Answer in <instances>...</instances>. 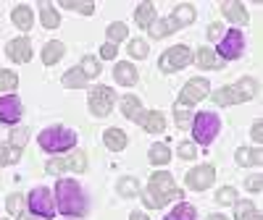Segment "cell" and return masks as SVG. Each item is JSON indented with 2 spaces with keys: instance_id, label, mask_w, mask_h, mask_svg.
<instances>
[{
  "instance_id": "cell-1",
  "label": "cell",
  "mask_w": 263,
  "mask_h": 220,
  "mask_svg": "<svg viewBox=\"0 0 263 220\" xmlns=\"http://www.w3.org/2000/svg\"><path fill=\"white\" fill-rule=\"evenodd\" d=\"M55 202H58V212L63 215H74L82 217L87 212V200H84V191L74 179H61L55 186Z\"/></svg>"
},
{
  "instance_id": "cell-2",
  "label": "cell",
  "mask_w": 263,
  "mask_h": 220,
  "mask_svg": "<svg viewBox=\"0 0 263 220\" xmlns=\"http://www.w3.org/2000/svg\"><path fill=\"white\" fill-rule=\"evenodd\" d=\"M142 200H145L147 207H163L166 202L184 200V194L174 186L171 173H153V175H150V186H147V191H145Z\"/></svg>"
},
{
  "instance_id": "cell-3",
  "label": "cell",
  "mask_w": 263,
  "mask_h": 220,
  "mask_svg": "<svg viewBox=\"0 0 263 220\" xmlns=\"http://www.w3.org/2000/svg\"><path fill=\"white\" fill-rule=\"evenodd\" d=\"M255 92H258L255 79L245 76V79H239L232 86H221V90L213 92L211 97H213L216 105H237V102H248L250 97H255Z\"/></svg>"
},
{
  "instance_id": "cell-4",
  "label": "cell",
  "mask_w": 263,
  "mask_h": 220,
  "mask_svg": "<svg viewBox=\"0 0 263 220\" xmlns=\"http://www.w3.org/2000/svg\"><path fill=\"white\" fill-rule=\"evenodd\" d=\"M37 142H40V147L45 149V152H66V149H71L77 144V134H74L71 128L50 126V128H45L37 137Z\"/></svg>"
},
{
  "instance_id": "cell-5",
  "label": "cell",
  "mask_w": 263,
  "mask_h": 220,
  "mask_svg": "<svg viewBox=\"0 0 263 220\" xmlns=\"http://www.w3.org/2000/svg\"><path fill=\"white\" fill-rule=\"evenodd\" d=\"M218 128H221V121H218L216 113H195V121H192V137L197 144H211L216 137H218Z\"/></svg>"
},
{
  "instance_id": "cell-6",
  "label": "cell",
  "mask_w": 263,
  "mask_h": 220,
  "mask_svg": "<svg viewBox=\"0 0 263 220\" xmlns=\"http://www.w3.org/2000/svg\"><path fill=\"white\" fill-rule=\"evenodd\" d=\"M29 210L34 217H53L55 215V200L53 191L45 186H34L29 194Z\"/></svg>"
},
{
  "instance_id": "cell-7",
  "label": "cell",
  "mask_w": 263,
  "mask_h": 220,
  "mask_svg": "<svg viewBox=\"0 0 263 220\" xmlns=\"http://www.w3.org/2000/svg\"><path fill=\"white\" fill-rule=\"evenodd\" d=\"M190 63H192V53H190V48H187V45H174L171 50H166V53L161 55L158 69H161L163 74H168V71H179V69H184V65H190Z\"/></svg>"
},
{
  "instance_id": "cell-8",
  "label": "cell",
  "mask_w": 263,
  "mask_h": 220,
  "mask_svg": "<svg viewBox=\"0 0 263 220\" xmlns=\"http://www.w3.org/2000/svg\"><path fill=\"white\" fill-rule=\"evenodd\" d=\"M242 50H245V34L237 32V29L227 32V37L218 42V55H221L224 60L239 58V55H242Z\"/></svg>"
},
{
  "instance_id": "cell-9",
  "label": "cell",
  "mask_w": 263,
  "mask_h": 220,
  "mask_svg": "<svg viewBox=\"0 0 263 220\" xmlns=\"http://www.w3.org/2000/svg\"><path fill=\"white\" fill-rule=\"evenodd\" d=\"M114 107V92L108 90V86H95V90L90 92V110L95 116L105 118L108 113H111Z\"/></svg>"
},
{
  "instance_id": "cell-10",
  "label": "cell",
  "mask_w": 263,
  "mask_h": 220,
  "mask_svg": "<svg viewBox=\"0 0 263 220\" xmlns=\"http://www.w3.org/2000/svg\"><path fill=\"white\" fill-rule=\"evenodd\" d=\"M213 181H216V170L211 165H200L187 173V186L195 191H205L208 186H213Z\"/></svg>"
},
{
  "instance_id": "cell-11",
  "label": "cell",
  "mask_w": 263,
  "mask_h": 220,
  "mask_svg": "<svg viewBox=\"0 0 263 220\" xmlns=\"http://www.w3.org/2000/svg\"><path fill=\"white\" fill-rule=\"evenodd\" d=\"M84 168H87V160H84L82 152L79 155H71V158H55L45 165V170L50 175H61L63 170H84Z\"/></svg>"
},
{
  "instance_id": "cell-12",
  "label": "cell",
  "mask_w": 263,
  "mask_h": 220,
  "mask_svg": "<svg viewBox=\"0 0 263 220\" xmlns=\"http://www.w3.org/2000/svg\"><path fill=\"white\" fill-rule=\"evenodd\" d=\"M211 92V86H208V81L205 79H192V81H187L184 84V90H182V105H195V102H200L205 95Z\"/></svg>"
},
{
  "instance_id": "cell-13",
  "label": "cell",
  "mask_w": 263,
  "mask_h": 220,
  "mask_svg": "<svg viewBox=\"0 0 263 220\" xmlns=\"http://www.w3.org/2000/svg\"><path fill=\"white\" fill-rule=\"evenodd\" d=\"M21 118V102L16 95H6L0 100V123H18Z\"/></svg>"
},
{
  "instance_id": "cell-14",
  "label": "cell",
  "mask_w": 263,
  "mask_h": 220,
  "mask_svg": "<svg viewBox=\"0 0 263 220\" xmlns=\"http://www.w3.org/2000/svg\"><path fill=\"white\" fill-rule=\"evenodd\" d=\"M8 58L13 60V63H27L29 58H32V42L29 39H11L8 42Z\"/></svg>"
},
{
  "instance_id": "cell-15",
  "label": "cell",
  "mask_w": 263,
  "mask_h": 220,
  "mask_svg": "<svg viewBox=\"0 0 263 220\" xmlns=\"http://www.w3.org/2000/svg\"><path fill=\"white\" fill-rule=\"evenodd\" d=\"M140 123H142V128L147 131V134H163V128H166V118H163L161 110H150V113H145L140 118Z\"/></svg>"
},
{
  "instance_id": "cell-16",
  "label": "cell",
  "mask_w": 263,
  "mask_h": 220,
  "mask_svg": "<svg viewBox=\"0 0 263 220\" xmlns=\"http://www.w3.org/2000/svg\"><path fill=\"white\" fill-rule=\"evenodd\" d=\"M114 76H116V81L119 84H124V86H132V84H137V69L132 63H119L116 69H114Z\"/></svg>"
},
{
  "instance_id": "cell-17",
  "label": "cell",
  "mask_w": 263,
  "mask_h": 220,
  "mask_svg": "<svg viewBox=\"0 0 263 220\" xmlns=\"http://www.w3.org/2000/svg\"><path fill=\"white\" fill-rule=\"evenodd\" d=\"M221 11L227 18H232L234 24H245L248 21V11L242 3H237V0H229V3H221Z\"/></svg>"
},
{
  "instance_id": "cell-18",
  "label": "cell",
  "mask_w": 263,
  "mask_h": 220,
  "mask_svg": "<svg viewBox=\"0 0 263 220\" xmlns=\"http://www.w3.org/2000/svg\"><path fill=\"white\" fill-rule=\"evenodd\" d=\"M121 113H124L126 118H132V121H140V118H142V102H140V97L126 95V97L121 100Z\"/></svg>"
},
{
  "instance_id": "cell-19",
  "label": "cell",
  "mask_w": 263,
  "mask_h": 220,
  "mask_svg": "<svg viewBox=\"0 0 263 220\" xmlns=\"http://www.w3.org/2000/svg\"><path fill=\"white\" fill-rule=\"evenodd\" d=\"M32 21H34V16H32V8L29 6H16L13 8V24L21 32H29L32 29Z\"/></svg>"
},
{
  "instance_id": "cell-20",
  "label": "cell",
  "mask_w": 263,
  "mask_h": 220,
  "mask_svg": "<svg viewBox=\"0 0 263 220\" xmlns=\"http://www.w3.org/2000/svg\"><path fill=\"white\" fill-rule=\"evenodd\" d=\"M177 29L179 27H177V21H174V18H161V21H153V24H150V37L153 39H161V37L177 32Z\"/></svg>"
},
{
  "instance_id": "cell-21",
  "label": "cell",
  "mask_w": 263,
  "mask_h": 220,
  "mask_svg": "<svg viewBox=\"0 0 263 220\" xmlns=\"http://www.w3.org/2000/svg\"><path fill=\"white\" fill-rule=\"evenodd\" d=\"M103 142H105L108 149L121 152V149L126 147V134H124L121 128H108V131H105V137H103Z\"/></svg>"
},
{
  "instance_id": "cell-22",
  "label": "cell",
  "mask_w": 263,
  "mask_h": 220,
  "mask_svg": "<svg viewBox=\"0 0 263 220\" xmlns=\"http://www.w3.org/2000/svg\"><path fill=\"white\" fill-rule=\"evenodd\" d=\"M195 60H197V65H200V69H221V65H224V60L216 58V53L208 50V48H200V50H197Z\"/></svg>"
},
{
  "instance_id": "cell-23",
  "label": "cell",
  "mask_w": 263,
  "mask_h": 220,
  "mask_svg": "<svg viewBox=\"0 0 263 220\" xmlns=\"http://www.w3.org/2000/svg\"><path fill=\"white\" fill-rule=\"evenodd\" d=\"M135 21L140 27L150 29V24L156 21V8H153V3H140L137 6V13H135Z\"/></svg>"
},
{
  "instance_id": "cell-24",
  "label": "cell",
  "mask_w": 263,
  "mask_h": 220,
  "mask_svg": "<svg viewBox=\"0 0 263 220\" xmlns=\"http://www.w3.org/2000/svg\"><path fill=\"white\" fill-rule=\"evenodd\" d=\"M63 53H66V48L61 45V42H48L45 50H42V63L53 65V63H58V60L63 58Z\"/></svg>"
},
{
  "instance_id": "cell-25",
  "label": "cell",
  "mask_w": 263,
  "mask_h": 220,
  "mask_svg": "<svg viewBox=\"0 0 263 220\" xmlns=\"http://www.w3.org/2000/svg\"><path fill=\"white\" fill-rule=\"evenodd\" d=\"M260 160H263L260 149H248V147L237 149V163L239 165H260Z\"/></svg>"
},
{
  "instance_id": "cell-26",
  "label": "cell",
  "mask_w": 263,
  "mask_h": 220,
  "mask_svg": "<svg viewBox=\"0 0 263 220\" xmlns=\"http://www.w3.org/2000/svg\"><path fill=\"white\" fill-rule=\"evenodd\" d=\"M166 220H197V215H195V207H192V205L182 202V205H177V207L166 215Z\"/></svg>"
},
{
  "instance_id": "cell-27",
  "label": "cell",
  "mask_w": 263,
  "mask_h": 220,
  "mask_svg": "<svg viewBox=\"0 0 263 220\" xmlns=\"http://www.w3.org/2000/svg\"><path fill=\"white\" fill-rule=\"evenodd\" d=\"M84 84H87V76L79 69H71L63 74V86H69V90H82Z\"/></svg>"
},
{
  "instance_id": "cell-28",
  "label": "cell",
  "mask_w": 263,
  "mask_h": 220,
  "mask_svg": "<svg viewBox=\"0 0 263 220\" xmlns=\"http://www.w3.org/2000/svg\"><path fill=\"white\" fill-rule=\"evenodd\" d=\"M42 27L45 29H55L58 24H61V16H58V11H53V6L50 3H42Z\"/></svg>"
},
{
  "instance_id": "cell-29",
  "label": "cell",
  "mask_w": 263,
  "mask_h": 220,
  "mask_svg": "<svg viewBox=\"0 0 263 220\" xmlns=\"http://www.w3.org/2000/svg\"><path fill=\"white\" fill-rule=\"evenodd\" d=\"M168 160H171V152H168L166 144H153L150 147V163L153 165H166Z\"/></svg>"
},
{
  "instance_id": "cell-30",
  "label": "cell",
  "mask_w": 263,
  "mask_h": 220,
  "mask_svg": "<svg viewBox=\"0 0 263 220\" xmlns=\"http://www.w3.org/2000/svg\"><path fill=\"white\" fill-rule=\"evenodd\" d=\"M237 220H260V215H258V210L253 207L250 200L237 202Z\"/></svg>"
},
{
  "instance_id": "cell-31",
  "label": "cell",
  "mask_w": 263,
  "mask_h": 220,
  "mask_svg": "<svg viewBox=\"0 0 263 220\" xmlns=\"http://www.w3.org/2000/svg\"><path fill=\"white\" fill-rule=\"evenodd\" d=\"M171 18L177 21V27L182 29L184 24H192V21H195V8H192V6H179L177 11H174Z\"/></svg>"
},
{
  "instance_id": "cell-32",
  "label": "cell",
  "mask_w": 263,
  "mask_h": 220,
  "mask_svg": "<svg viewBox=\"0 0 263 220\" xmlns=\"http://www.w3.org/2000/svg\"><path fill=\"white\" fill-rule=\"evenodd\" d=\"M18 155H21V147H13V144L0 147V165H11V163H16Z\"/></svg>"
},
{
  "instance_id": "cell-33",
  "label": "cell",
  "mask_w": 263,
  "mask_h": 220,
  "mask_svg": "<svg viewBox=\"0 0 263 220\" xmlns=\"http://www.w3.org/2000/svg\"><path fill=\"white\" fill-rule=\"evenodd\" d=\"M61 6L63 8H69V11H79V13H84V16H90L92 11H95V3H77V0H61Z\"/></svg>"
},
{
  "instance_id": "cell-34",
  "label": "cell",
  "mask_w": 263,
  "mask_h": 220,
  "mask_svg": "<svg viewBox=\"0 0 263 220\" xmlns=\"http://www.w3.org/2000/svg\"><path fill=\"white\" fill-rule=\"evenodd\" d=\"M79 71H82L87 79H92V76L100 74V65H98V60H95L92 55H87V58L82 60V65H79Z\"/></svg>"
},
{
  "instance_id": "cell-35",
  "label": "cell",
  "mask_w": 263,
  "mask_h": 220,
  "mask_svg": "<svg viewBox=\"0 0 263 220\" xmlns=\"http://www.w3.org/2000/svg\"><path fill=\"white\" fill-rule=\"evenodd\" d=\"M18 86V76L8 69H0V90H16Z\"/></svg>"
},
{
  "instance_id": "cell-36",
  "label": "cell",
  "mask_w": 263,
  "mask_h": 220,
  "mask_svg": "<svg viewBox=\"0 0 263 220\" xmlns=\"http://www.w3.org/2000/svg\"><path fill=\"white\" fill-rule=\"evenodd\" d=\"M119 191H121V196H137L140 194V184L135 179H124L119 184Z\"/></svg>"
},
{
  "instance_id": "cell-37",
  "label": "cell",
  "mask_w": 263,
  "mask_h": 220,
  "mask_svg": "<svg viewBox=\"0 0 263 220\" xmlns=\"http://www.w3.org/2000/svg\"><path fill=\"white\" fill-rule=\"evenodd\" d=\"M126 27L124 24H111V27H108V39H111V45H114V42H121V39H126Z\"/></svg>"
},
{
  "instance_id": "cell-38",
  "label": "cell",
  "mask_w": 263,
  "mask_h": 220,
  "mask_svg": "<svg viewBox=\"0 0 263 220\" xmlns=\"http://www.w3.org/2000/svg\"><path fill=\"white\" fill-rule=\"evenodd\" d=\"M129 53L135 55V58H147V42H142V39H132V42H129Z\"/></svg>"
},
{
  "instance_id": "cell-39",
  "label": "cell",
  "mask_w": 263,
  "mask_h": 220,
  "mask_svg": "<svg viewBox=\"0 0 263 220\" xmlns=\"http://www.w3.org/2000/svg\"><path fill=\"white\" fill-rule=\"evenodd\" d=\"M234 200H237V191H234L232 186L218 189V194H216V202H221V205H232Z\"/></svg>"
},
{
  "instance_id": "cell-40",
  "label": "cell",
  "mask_w": 263,
  "mask_h": 220,
  "mask_svg": "<svg viewBox=\"0 0 263 220\" xmlns=\"http://www.w3.org/2000/svg\"><path fill=\"white\" fill-rule=\"evenodd\" d=\"M174 110H177V126H187L190 123V110H187V105H182V102H177L174 105Z\"/></svg>"
},
{
  "instance_id": "cell-41",
  "label": "cell",
  "mask_w": 263,
  "mask_h": 220,
  "mask_svg": "<svg viewBox=\"0 0 263 220\" xmlns=\"http://www.w3.org/2000/svg\"><path fill=\"white\" fill-rule=\"evenodd\" d=\"M21 200H24L21 194H11V196H8V212H11V215H18V212H21V207H24V202H21Z\"/></svg>"
},
{
  "instance_id": "cell-42",
  "label": "cell",
  "mask_w": 263,
  "mask_h": 220,
  "mask_svg": "<svg viewBox=\"0 0 263 220\" xmlns=\"http://www.w3.org/2000/svg\"><path fill=\"white\" fill-rule=\"evenodd\" d=\"M179 155H182L184 160H192V158H195V144L182 142V144H179Z\"/></svg>"
},
{
  "instance_id": "cell-43",
  "label": "cell",
  "mask_w": 263,
  "mask_h": 220,
  "mask_svg": "<svg viewBox=\"0 0 263 220\" xmlns=\"http://www.w3.org/2000/svg\"><path fill=\"white\" fill-rule=\"evenodd\" d=\"M245 186H248L250 191H260V189H263V181H260V175H250V179L245 181Z\"/></svg>"
},
{
  "instance_id": "cell-44",
  "label": "cell",
  "mask_w": 263,
  "mask_h": 220,
  "mask_svg": "<svg viewBox=\"0 0 263 220\" xmlns=\"http://www.w3.org/2000/svg\"><path fill=\"white\" fill-rule=\"evenodd\" d=\"M100 55H103L105 60L116 58V45H103V48H100Z\"/></svg>"
},
{
  "instance_id": "cell-45",
  "label": "cell",
  "mask_w": 263,
  "mask_h": 220,
  "mask_svg": "<svg viewBox=\"0 0 263 220\" xmlns=\"http://www.w3.org/2000/svg\"><path fill=\"white\" fill-rule=\"evenodd\" d=\"M221 32H224L221 24H211V27H208V37H211V39H221Z\"/></svg>"
},
{
  "instance_id": "cell-46",
  "label": "cell",
  "mask_w": 263,
  "mask_h": 220,
  "mask_svg": "<svg viewBox=\"0 0 263 220\" xmlns=\"http://www.w3.org/2000/svg\"><path fill=\"white\" fill-rule=\"evenodd\" d=\"M250 134H253V139H255V142H260V139H263V126H260V121H255V123H253V131H250Z\"/></svg>"
},
{
  "instance_id": "cell-47",
  "label": "cell",
  "mask_w": 263,
  "mask_h": 220,
  "mask_svg": "<svg viewBox=\"0 0 263 220\" xmlns=\"http://www.w3.org/2000/svg\"><path fill=\"white\" fill-rule=\"evenodd\" d=\"M129 220H150V217H147L145 212H132V217H129Z\"/></svg>"
},
{
  "instance_id": "cell-48",
  "label": "cell",
  "mask_w": 263,
  "mask_h": 220,
  "mask_svg": "<svg viewBox=\"0 0 263 220\" xmlns=\"http://www.w3.org/2000/svg\"><path fill=\"white\" fill-rule=\"evenodd\" d=\"M208 220H227V217H224V215H211Z\"/></svg>"
},
{
  "instance_id": "cell-49",
  "label": "cell",
  "mask_w": 263,
  "mask_h": 220,
  "mask_svg": "<svg viewBox=\"0 0 263 220\" xmlns=\"http://www.w3.org/2000/svg\"><path fill=\"white\" fill-rule=\"evenodd\" d=\"M21 220H37L34 215H24V217H21Z\"/></svg>"
}]
</instances>
